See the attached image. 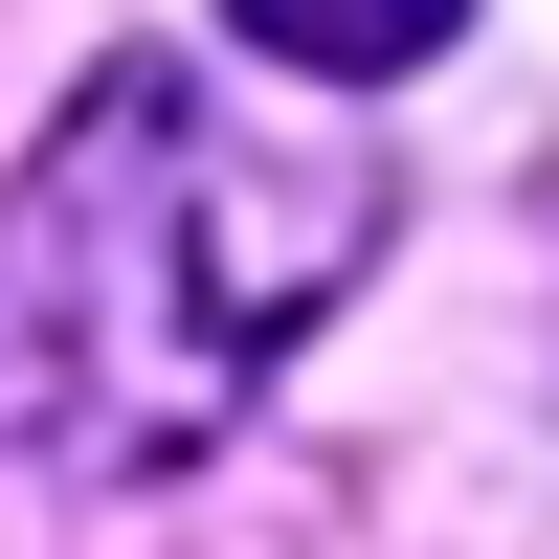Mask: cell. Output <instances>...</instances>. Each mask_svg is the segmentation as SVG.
Listing matches in <instances>:
<instances>
[{"mask_svg":"<svg viewBox=\"0 0 559 559\" xmlns=\"http://www.w3.org/2000/svg\"><path fill=\"white\" fill-rule=\"evenodd\" d=\"M403 157L358 112H247L179 45H112L0 179V471H179L269 358L381 269Z\"/></svg>","mask_w":559,"mask_h":559,"instance_id":"6da1fadb","label":"cell"},{"mask_svg":"<svg viewBox=\"0 0 559 559\" xmlns=\"http://www.w3.org/2000/svg\"><path fill=\"white\" fill-rule=\"evenodd\" d=\"M224 23H247L269 68H313V90H403L448 23H471V0H224Z\"/></svg>","mask_w":559,"mask_h":559,"instance_id":"7a4b0ae2","label":"cell"}]
</instances>
